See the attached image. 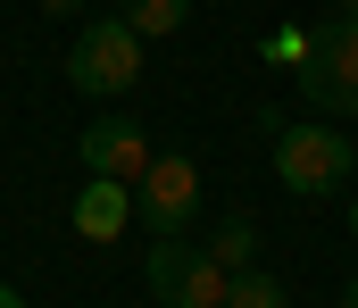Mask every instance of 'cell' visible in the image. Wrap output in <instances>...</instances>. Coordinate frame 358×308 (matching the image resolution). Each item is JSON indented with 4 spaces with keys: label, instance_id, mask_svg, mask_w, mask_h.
<instances>
[{
    "label": "cell",
    "instance_id": "7a4b0ae2",
    "mask_svg": "<svg viewBox=\"0 0 358 308\" xmlns=\"http://www.w3.org/2000/svg\"><path fill=\"white\" fill-rule=\"evenodd\" d=\"M292 84H300V101L317 117H358V25L350 17L308 34V59L292 67Z\"/></svg>",
    "mask_w": 358,
    "mask_h": 308
},
{
    "label": "cell",
    "instance_id": "30bf717a",
    "mask_svg": "<svg viewBox=\"0 0 358 308\" xmlns=\"http://www.w3.org/2000/svg\"><path fill=\"white\" fill-rule=\"evenodd\" d=\"M42 8H50V17H76V8H84V0H42Z\"/></svg>",
    "mask_w": 358,
    "mask_h": 308
},
{
    "label": "cell",
    "instance_id": "4fadbf2b",
    "mask_svg": "<svg viewBox=\"0 0 358 308\" xmlns=\"http://www.w3.org/2000/svg\"><path fill=\"white\" fill-rule=\"evenodd\" d=\"M342 308H358V275H350V292H342Z\"/></svg>",
    "mask_w": 358,
    "mask_h": 308
},
{
    "label": "cell",
    "instance_id": "5b68a950",
    "mask_svg": "<svg viewBox=\"0 0 358 308\" xmlns=\"http://www.w3.org/2000/svg\"><path fill=\"white\" fill-rule=\"evenodd\" d=\"M76 159H84V175H117V184H142V167H150L159 150H150V133H142L134 117H92L84 133H76Z\"/></svg>",
    "mask_w": 358,
    "mask_h": 308
},
{
    "label": "cell",
    "instance_id": "ba28073f",
    "mask_svg": "<svg viewBox=\"0 0 358 308\" xmlns=\"http://www.w3.org/2000/svg\"><path fill=\"white\" fill-rule=\"evenodd\" d=\"M208 258H217V267H259V225H250V217H225V225L208 233Z\"/></svg>",
    "mask_w": 358,
    "mask_h": 308
},
{
    "label": "cell",
    "instance_id": "7c38bea8",
    "mask_svg": "<svg viewBox=\"0 0 358 308\" xmlns=\"http://www.w3.org/2000/svg\"><path fill=\"white\" fill-rule=\"evenodd\" d=\"M0 308H25V292H8V284H0Z\"/></svg>",
    "mask_w": 358,
    "mask_h": 308
},
{
    "label": "cell",
    "instance_id": "5bb4252c",
    "mask_svg": "<svg viewBox=\"0 0 358 308\" xmlns=\"http://www.w3.org/2000/svg\"><path fill=\"white\" fill-rule=\"evenodd\" d=\"M350 233H358V200H350Z\"/></svg>",
    "mask_w": 358,
    "mask_h": 308
},
{
    "label": "cell",
    "instance_id": "6da1fadb",
    "mask_svg": "<svg viewBox=\"0 0 358 308\" xmlns=\"http://www.w3.org/2000/svg\"><path fill=\"white\" fill-rule=\"evenodd\" d=\"M358 167V142L334 133V117H308V125H275V184L292 200H334Z\"/></svg>",
    "mask_w": 358,
    "mask_h": 308
},
{
    "label": "cell",
    "instance_id": "8fae6325",
    "mask_svg": "<svg viewBox=\"0 0 358 308\" xmlns=\"http://www.w3.org/2000/svg\"><path fill=\"white\" fill-rule=\"evenodd\" d=\"M334 17H350V25H358V0H334Z\"/></svg>",
    "mask_w": 358,
    "mask_h": 308
},
{
    "label": "cell",
    "instance_id": "9c48e42d",
    "mask_svg": "<svg viewBox=\"0 0 358 308\" xmlns=\"http://www.w3.org/2000/svg\"><path fill=\"white\" fill-rule=\"evenodd\" d=\"M225 308H292V300H283V284H275L267 267H234V292H225Z\"/></svg>",
    "mask_w": 358,
    "mask_h": 308
},
{
    "label": "cell",
    "instance_id": "277c9868",
    "mask_svg": "<svg viewBox=\"0 0 358 308\" xmlns=\"http://www.w3.org/2000/svg\"><path fill=\"white\" fill-rule=\"evenodd\" d=\"M134 217L150 225V242H159V233H183V225L200 217V159H192V150H159V159L142 167V184H134Z\"/></svg>",
    "mask_w": 358,
    "mask_h": 308
},
{
    "label": "cell",
    "instance_id": "3957f363",
    "mask_svg": "<svg viewBox=\"0 0 358 308\" xmlns=\"http://www.w3.org/2000/svg\"><path fill=\"white\" fill-rule=\"evenodd\" d=\"M67 84L92 92V101L134 92V84H142V34H134L125 17H92L84 34H76V50H67Z\"/></svg>",
    "mask_w": 358,
    "mask_h": 308
},
{
    "label": "cell",
    "instance_id": "52a82bcc",
    "mask_svg": "<svg viewBox=\"0 0 358 308\" xmlns=\"http://www.w3.org/2000/svg\"><path fill=\"white\" fill-rule=\"evenodd\" d=\"M117 17H125V25H134L142 42H159V34H183V17H192V0H125Z\"/></svg>",
    "mask_w": 358,
    "mask_h": 308
},
{
    "label": "cell",
    "instance_id": "8992f818",
    "mask_svg": "<svg viewBox=\"0 0 358 308\" xmlns=\"http://www.w3.org/2000/svg\"><path fill=\"white\" fill-rule=\"evenodd\" d=\"M67 217H76L84 242H117V233L134 225V184H117V175H84V192L67 200Z\"/></svg>",
    "mask_w": 358,
    "mask_h": 308
}]
</instances>
